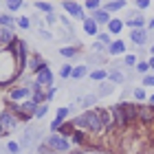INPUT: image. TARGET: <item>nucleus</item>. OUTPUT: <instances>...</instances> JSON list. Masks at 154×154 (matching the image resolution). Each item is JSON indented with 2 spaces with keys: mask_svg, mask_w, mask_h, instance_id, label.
<instances>
[{
  "mask_svg": "<svg viewBox=\"0 0 154 154\" xmlns=\"http://www.w3.org/2000/svg\"><path fill=\"white\" fill-rule=\"evenodd\" d=\"M73 123L77 125V128H86V130H93V132H97V130H101V128H103L99 110H86L84 115L75 117V119H73Z\"/></svg>",
  "mask_w": 154,
  "mask_h": 154,
  "instance_id": "f257e3e1",
  "label": "nucleus"
},
{
  "mask_svg": "<svg viewBox=\"0 0 154 154\" xmlns=\"http://www.w3.org/2000/svg\"><path fill=\"white\" fill-rule=\"evenodd\" d=\"M46 145H48L51 150H55V152H66V150H68V141H64V139L57 137V134L48 137V139H46Z\"/></svg>",
  "mask_w": 154,
  "mask_h": 154,
  "instance_id": "f03ea898",
  "label": "nucleus"
},
{
  "mask_svg": "<svg viewBox=\"0 0 154 154\" xmlns=\"http://www.w3.org/2000/svg\"><path fill=\"white\" fill-rule=\"evenodd\" d=\"M137 119L143 123L154 121V106H137Z\"/></svg>",
  "mask_w": 154,
  "mask_h": 154,
  "instance_id": "7ed1b4c3",
  "label": "nucleus"
},
{
  "mask_svg": "<svg viewBox=\"0 0 154 154\" xmlns=\"http://www.w3.org/2000/svg\"><path fill=\"white\" fill-rule=\"evenodd\" d=\"M64 9L71 13L73 18H79V20H86V16L82 13V7L77 5V2H71V0H64Z\"/></svg>",
  "mask_w": 154,
  "mask_h": 154,
  "instance_id": "20e7f679",
  "label": "nucleus"
},
{
  "mask_svg": "<svg viewBox=\"0 0 154 154\" xmlns=\"http://www.w3.org/2000/svg\"><path fill=\"white\" fill-rule=\"evenodd\" d=\"M110 112H112V119H115V125H119V128H125V123H128V119H125L121 106H112L110 108Z\"/></svg>",
  "mask_w": 154,
  "mask_h": 154,
  "instance_id": "39448f33",
  "label": "nucleus"
},
{
  "mask_svg": "<svg viewBox=\"0 0 154 154\" xmlns=\"http://www.w3.org/2000/svg\"><path fill=\"white\" fill-rule=\"evenodd\" d=\"M130 40L134 42V44L143 46L145 42H148V31H143V29H132V31H130Z\"/></svg>",
  "mask_w": 154,
  "mask_h": 154,
  "instance_id": "423d86ee",
  "label": "nucleus"
},
{
  "mask_svg": "<svg viewBox=\"0 0 154 154\" xmlns=\"http://www.w3.org/2000/svg\"><path fill=\"white\" fill-rule=\"evenodd\" d=\"M119 106H121V110H123L125 119H128V123L137 119V106H134V103H130V101H123V103H119Z\"/></svg>",
  "mask_w": 154,
  "mask_h": 154,
  "instance_id": "0eeeda50",
  "label": "nucleus"
},
{
  "mask_svg": "<svg viewBox=\"0 0 154 154\" xmlns=\"http://www.w3.org/2000/svg\"><path fill=\"white\" fill-rule=\"evenodd\" d=\"M93 20H95L97 24H108V22H110L108 11H106V9H95V11H93Z\"/></svg>",
  "mask_w": 154,
  "mask_h": 154,
  "instance_id": "6e6552de",
  "label": "nucleus"
},
{
  "mask_svg": "<svg viewBox=\"0 0 154 154\" xmlns=\"http://www.w3.org/2000/svg\"><path fill=\"white\" fill-rule=\"evenodd\" d=\"M13 53L20 57V62H24V57H26V44L22 40H16L13 42Z\"/></svg>",
  "mask_w": 154,
  "mask_h": 154,
  "instance_id": "1a4fd4ad",
  "label": "nucleus"
},
{
  "mask_svg": "<svg viewBox=\"0 0 154 154\" xmlns=\"http://www.w3.org/2000/svg\"><path fill=\"white\" fill-rule=\"evenodd\" d=\"M51 79H53V75H51V71L44 66L42 71H38V84L40 86H46V84H51Z\"/></svg>",
  "mask_w": 154,
  "mask_h": 154,
  "instance_id": "9d476101",
  "label": "nucleus"
},
{
  "mask_svg": "<svg viewBox=\"0 0 154 154\" xmlns=\"http://www.w3.org/2000/svg\"><path fill=\"white\" fill-rule=\"evenodd\" d=\"M121 53H125V42L117 40V42H112V44L108 46V55H121Z\"/></svg>",
  "mask_w": 154,
  "mask_h": 154,
  "instance_id": "9b49d317",
  "label": "nucleus"
},
{
  "mask_svg": "<svg viewBox=\"0 0 154 154\" xmlns=\"http://www.w3.org/2000/svg\"><path fill=\"white\" fill-rule=\"evenodd\" d=\"M84 31H86L88 33V35H97V22H95V20L93 18H86V20H84Z\"/></svg>",
  "mask_w": 154,
  "mask_h": 154,
  "instance_id": "f8f14e48",
  "label": "nucleus"
},
{
  "mask_svg": "<svg viewBox=\"0 0 154 154\" xmlns=\"http://www.w3.org/2000/svg\"><path fill=\"white\" fill-rule=\"evenodd\" d=\"M97 99H99V95H97V93H95V95H84L82 99H79V103H82L84 108H90V106H93V103H95Z\"/></svg>",
  "mask_w": 154,
  "mask_h": 154,
  "instance_id": "ddd939ff",
  "label": "nucleus"
},
{
  "mask_svg": "<svg viewBox=\"0 0 154 154\" xmlns=\"http://www.w3.org/2000/svg\"><path fill=\"white\" fill-rule=\"evenodd\" d=\"M112 90H115V86H112V84H110V82H103V84H99V90H97V95H99V97H103V95H110Z\"/></svg>",
  "mask_w": 154,
  "mask_h": 154,
  "instance_id": "4468645a",
  "label": "nucleus"
},
{
  "mask_svg": "<svg viewBox=\"0 0 154 154\" xmlns=\"http://www.w3.org/2000/svg\"><path fill=\"white\" fill-rule=\"evenodd\" d=\"M0 123H2V128L7 130V128H13V125H16V119H13L9 112H2V119H0Z\"/></svg>",
  "mask_w": 154,
  "mask_h": 154,
  "instance_id": "2eb2a0df",
  "label": "nucleus"
},
{
  "mask_svg": "<svg viewBox=\"0 0 154 154\" xmlns=\"http://www.w3.org/2000/svg\"><path fill=\"white\" fill-rule=\"evenodd\" d=\"M125 24L128 26H132V29H143V16H139V18H134V20H125Z\"/></svg>",
  "mask_w": 154,
  "mask_h": 154,
  "instance_id": "dca6fc26",
  "label": "nucleus"
},
{
  "mask_svg": "<svg viewBox=\"0 0 154 154\" xmlns=\"http://www.w3.org/2000/svg\"><path fill=\"white\" fill-rule=\"evenodd\" d=\"M108 29H110V33H119V31L123 29V22H121V20H110Z\"/></svg>",
  "mask_w": 154,
  "mask_h": 154,
  "instance_id": "f3484780",
  "label": "nucleus"
},
{
  "mask_svg": "<svg viewBox=\"0 0 154 154\" xmlns=\"http://www.w3.org/2000/svg\"><path fill=\"white\" fill-rule=\"evenodd\" d=\"M71 75H73V79H82V77H86V66H75Z\"/></svg>",
  "mask_w": 154,
  "mask_h": 154,
  "instance_id": "a211bd4d",
  "label": "nucleus"
},
{
  "mask_svg": "<svg viewBox=\"0 0 154 154\" xmlns=\"http://www.w3.org/2000/svg\"><path fill=\"white\" fill-rule=\"evenodd\" d=\"M90 77H93L95 82H103V79H108V73H106V71H93V73H90Z\"/></svg>",
  "mask_w": 154,
  "mask_h": 154,
  "instance_id": "6ab92c4d",
  "label": "nucleus"
},
{
  "mask_svg": "<svg viewBox=\"0 0 154 154\" xmlns=\"http://www.w3.org/2000/svg\"><path fill=\"white\" fill-rule=\"evenodd\" d=\"M108 79H110V82H117V84H121V82L125 79V77H123L121 73H117V71H110V73H108Z\"/></svg>",
  "mask_w": 154,
  "mask_h": 154,
  "instance_id": "aec40b11",
  "label": "nucleus"
},
{
  "mask_svg": "<svg viewBox=\"0 0 154 154\" xmlns=\"http://www.w3.org/2000/svg\"><path fill=\"white\" fill-rule=\"evenodd\" d=\"M0 40H2L5 44H7V42H11V40H13V35H11V31L7 29V26H5V29H0Z\"/></svg>",
  "mask_w": 154,
  "mask_h": 154,
  "instance_id": "412c9836",
  "label": "nucleus"
},
{
  "mask_svg": "<svg viewBox=\"0 0 154 154\" xmlns=\"http://www.w3.org/2000/svg\"><path fill=\"white\" fill-rule=\"evenodd\" d=\"M123 5H125L123 0H117V2H108V5H106V11H117V9H121Z\"/></svg>",
  "mask_w": 154,
  "mask_h": 154,
  "instance_id": "4be33fe9",
  "label": "nucleus"
},
{
  "mask_svg": "<svg viewBox=\"0 0 154 154\" xmlns=\"http://www.w3.org/2000/svg\"><path fill=\"white\" fill-rule=\"evenodd\" d=\"M148 71H150V64H148V62H139V64H137V73L148 75Z\"/></svg>",
  "mask_w": 154,
  "mask_h": 154,
  "instance_id": "5701e85b",
  "label": "nucleus"
},
{
  "mask_svg": "<svg viewBox=\"0 0 154 154\" xmlns=\"http://www.w3.org/2000/svg\"><path fill=\"white\" fill-rule=\"evenodd\" d=\"M26 93H29L26 88H16V90L11 93V97H13V99H22V97H24Z\"/></svg>",
  "mask_w": 154,
  "mask_h": 154,
  "instance_id": "b1692460",
  "label": "nucleus"
},
{
  "mask_svg": "<svg viewBox=\"0 0 154 154\" xmlns=\"http://www.w3.org/2000/svg\"><path fill=\"white\" fill-rule=\"evenodd\" d=\"M7 7H9L11 11H16V9L22 7V0H7Z\"/></svg>",
  "mask_w": 154,
  "mask_h": 154,
  "instance_id": "393cba45",
  "label": "nucleus"
},
{
  "mask_svg": "<svg viewBox=\"0 0 154 154\" xmlns=\"http://www.w3.org/2000/svg\"><path fill=\"white\" fill-rule=\"evenodd\" d=\"M0 26H7V29H9V26H13V20L9 16H0Z\"/></svg>",
  "mask_w": 154,
  "mask_h": 154,
  "instance_id": "a878e982",
  "label": "nucleus"
},
{
  "mask_svg": "<svg viewBox=\"0 0 154 154\" xmlns=\"http://www.w3.org/2000/svg\"><path fill=\"white\" fill-rule=\"evenodd\" d=\"M62 55H64V57H75L77 51H75V48H71V46H66V48H62Z\"/></svg>",
  "mask_w": 154,
  "mask_h": 154,
  "instance_id": "bb28decb",
  "label": "nucleus"
},
{
  "mask_svg": "<svg viewBox=\"0 0 154 154\" xmlns=\"http://www.w3.org/2000/svg\"><path fill=\"white\" fill-rule=\"evenodd\" d=\"M71 73H73V68L68 66V64H64V66L60 68V75H62V77H71Z\"/></svg>",
  "mask_w": 154,
  "mask_h": 154,
  "instance_id": "cd10ccee",
  "label": "nucleus"
},
{
  "mask_svg": "<svg viewBox=\"0 0 154 154\" xmlns=\"http://www.w3.org/2000/svg\"><path fill=\"white\" fill-rule=\"evenodd\" d=\"M134 99H139V101L145 99V90L143 88H134Z\"/></svg>",
  "mask_w": 154,
  "mask_h": 154,
  "instance_id": "c85d7f7f",
  "label": "nucleus"
},
{
  "mask_svg": "<svg viewBox=\"0 0 154 154\" xmlns=\"http://www.w3.org/2000/svg\"><path fill=\"white\" fill-rule=\"evenodd\" d=\"M35 7L38 9H42V11H46V13H51L53 9H51V5H46V2H35Z\"/></svg>",
  "mask_w": 154,
  "mask_h": 154,
  "instance_id": "c756f323",
  "label": "nucleus"
},
{
  "mask_svg": "<svg viewBox=\"0 0 154 154\" xmlns=\"http://www.w3.org/2000/svg\"><path fill=\"white\" fill-rule=\"evenodd\" d=\"M86 7H88V9H99V0H86Z\"/></svg>",
  "mask_w": 154,
  "mask_h": 154,
  "instance_id": "7c9ffc66",
  "label": "nucleus"
},
{
  "mask_svg": "<svg viewBox=\"0 0 154 154\" xmlns=\"http://www.w3.org/2000/svg\"><path fill=\"white\" fill-rule=\"evenodd\" d=\"M57 128H62V119H60V117H57V119H53V121H51V130L55 132Z\"/></svg>",
  "mask_w": 154,
  "mask_h": 154,
  "instance_id": "2f4dec72",
  "label": "nucleus"
},
{
  "mask_svg": "<svg viewBox=\"0 0 154 154\" xmlns=\"http://www.w3.org/2000/svg\"><path fill=\"white\" fill-rule=\"evenodd\" d=\"M143 84L145 86H154V75H143Z\"/></svg>",
  "mask_w": 154,
  "mask_h": 154,
  "instance_id": "473e14b6",
  "label": "nucleus"
},
{
  "mask_svg": "<svg viewBox=\"0 0 154 154\" xmlns=\"http://www.w3.org/2000/svg\"><path fill=\"white\" fill-rule=\"evenodd\" d=\"M137 64V57L134 55H125V66H134Z\"/></svg>",
  "mask_w": 154,
  "mask_h": 154,
  "instance_id": "72a5a7b5",
  "label": "nucleus"
},
{
  "mask_svg": "<svg viewBox=\"0 0 154 154\" xmlns=\"http://www.w3.org/2000/svg\"><path fill=\"white\" fill-rule=\"evenodd\" d=\"M134 2H137L139 9H148V7H150V0H134Z\"/></svg>",
  "mask_w": 154,
  "mask_h": 154,
  "instance_id": "f704fd0d",
  "label": "nucleus"
},
{
  "mask_svg": "<svg viewBox=\"0 0 154 154\" xmlns=\"http://www.w3.org/2000/svg\"><path fill=\"white\" fill-rule=\"evenodd\" d=\"M7 150L13 152V154H18V152H20V145H18V143H9V145H7Z\"/></svg>",
  "mask_w": 154,
  "mask_h": 154,
  "instance_id": "c9c22d12",
  "label": "nucleus"
},
{
  "mask_svg": "<svg viewBox=\"0 0 154 154\" xmlns=\"http://www.w3.org/2000/svg\"><path fill=\"white\" fill-rule=\"evenodd\" d=\"M99 42H101V44H108V46L112 44V42H110V38L106 35V33H101V35H99Z\"/></svg>",
  "mask_w": 154,
  "mask_h": 154,
  "instance_id": "e433bc0d",
  "label": "nucleus"
},
{
  "mask_svg": "<svg viewBox=\"0 0 154 154\" xmlns=\"http://www.w3.org/2000/svg\"><path fill=\"white\" fill-rule=\"evenodd\" d=\"M44 115H46V106H40V108L35 110V117L40 119V117H44Z\"/></svg>",
  "mask_w": 154,
  "mask_h": 154,
  "instance_id": "4c0bfd02",
  "label": "nucleus"
},
{
  "mask_svg": "<svg viewBox=\"0 0 154 154\" xmlns=\"http://www.w3.org/2000/svg\"><path fill=\"white\" fill-rule=\"evenodd\" d=\"M93 51H95V53H101V51H103V44H101V42H95V44H93Z\"/></svg>",
  "mask_w": 154,
  "mask_h": 154,
  "instance_id": "58836bf2",
  "label": "nucleus"
},
{
  "mask_svg": "<svg viewBox=\"0 0 154 154\" xmlns=\"http://www.w3.org/2000/svg\"><path fill=\"white\" fill-rule=\"evenodd\" d=\"M73 141H75V143H82V141H84V134H82V132H75V134H73Z\"/></svg>",
  "mask_w": 154,
  "mask_h": 154,
  "instance_id": "ea45409f",
  "label": "nucleus"
},
{
  "mask_svg": "<svg viewBox=\"0 0 154 154\" xmlns=\"http://www.w3.org/2000/svg\"><path fill=\"white\" fill-rule=\"evenodd\" d=\"M62 134H71V132H73V128H71V125H62Z\"/></svg>",
  "mask_w": 154,
  "mask_h": 154,
  "instance_id": "a19ab883",
  "label": "nucleus"
},
{
  "mask_svg": "<svg viewBox=\"0 0 154 154\" xmlns=\"http://www.w3.org/2000/svg\"><path fill=\"white\" fill-rule=\"evenodd\" d=\"M90 62H93V64H97V62H103V57H101V55H93V57H90Z\"/></svg>",
  "mask_w": 154,
  "mask_h": 154,
  "instance_id": "79ce46f5",
  "label": "nucleus"
},
{
  "mask_svg": "<svg viewBox=\"0 0 154 154\" xmlns=\"http://www.w3.org/2000/svg\"><path fill=\"white\" fill-rule=\"evenodd\" d=\"M66 115H68V110H66V108H62V110H60V112H57V117H60V119H64Z\"/></svg>",
  "mask_w": 154,
  "mask_h": 154,
  "instance_id": "37998d69",
  "label": "nucleus"
},
{
  "mask_svg": "<svg viewBox=\"0 0 154 154\" xmlns=\"http://www.w3.org/2000/svg\"><path fill=\"white\" fill-rule=\"evenodd\" d=\"M40 152H42V154H55V150H51V148H42Z\"/></svg>",
  "mask_w": 154,
  "mask_h": 154,
  "instance_id": "c03bdc74",
  "label": "nucleus"
},
{
  "mask_svg": "<svg viewBox=\"0 0 154 154\" xmlns=\"http://www.w3.org/2000/svg\"><path fill=\"white\" fill-rule=\"evenodd\" d=\"M18 24H20V26H24V29H26V26H29V20H26V18H22V20H20Z\"/></svg>",
  "mask_w": 154,
  "mask_h": 154,
  "instance_id": "a18cd8bd",
  "label": "nucleus"
},
{
  "mask_svg": "<svg viewBox=\"0 0 154 154\" xmlns=\"http://www.w3.org/2000/svg\"><path fill=\"white\" fill-rule=\"evenodd\" d=\"M40 35L44 38V40H51V33H46V31H40Z\"/></svg>",
  "mask_w": 154,
  "mask_h": 154,
  "instance_id": "49530a36",
  "label": "nucleus"
},
{
  "mask_svg": "<svg viewBox=\"0 0 154 154\" xmlns=\"http://www.w3.org/2000/svg\"><path fill=\"white\" fill-rule=\"evenodd\" d=\"M148 64H150V68H152V71H154V55H152V57H150V62H148Z\"/></svg>",
  "mask_w": 154,
  "mask_h": 154,
  "instance_id": "de8ad7c7",
  "label": "nucleus"
},
{
  "mask_svg": "<svg viewBox=\"0 0 154 154\" xmlns=\"http://www.w3.org/2000/svg\"><path fill=\"white\" fill-rule=\"evenodd\" d=\"M150 103H152V106H154V95H152V97H150Z\"/></svg>",
  "mask_w": 154,
  "mask_h": 154,
  "instance_id": "09e8293b",
  "label": "nucleus"
},
{
  "mask_svg": "<svg viewBox=\"0 0 154 154\" xmlns=\"http://www.w3.org/2000/svg\"><path fill=\"white\" fill-rule=\"evenodd\" d=\"M150 29H154V20H152V22H150Z\"/></svg>",
  "mask_w": 154,
  "mask_h": 154,
  "instance_id": "8fccbe9b",
  "label": "nucleus"
},
{
  "mask_svg": "<svg viewBox=\"0 0 154 154\" xmlns=\"http://www.w3.org/2000/svg\"><path fill=\"white\" fill-rule=\"evenodd\" d=\"M150 51H152V55H154V44H152V48H150Z\"/></svg>",
  "mask_w": 154,
  "mask_h": 154,
  "instance_id": "3c124183",
  "label": "nucleus"
},
{
  "mask_svg": "<svg viewBox=\"0 0 154 154\" xmlns=\"http://www.w3.org/2000/svg\"><path fill=\"white\" fill-rule=\"evenodd\" d=\"M110 2H117V0H110Z\"/></svg>",
  "mask_w": 154,
  "mask_h": 154,
  "instance_id": "603ef678",
  "label": "nucleus"
}]
</instances>
